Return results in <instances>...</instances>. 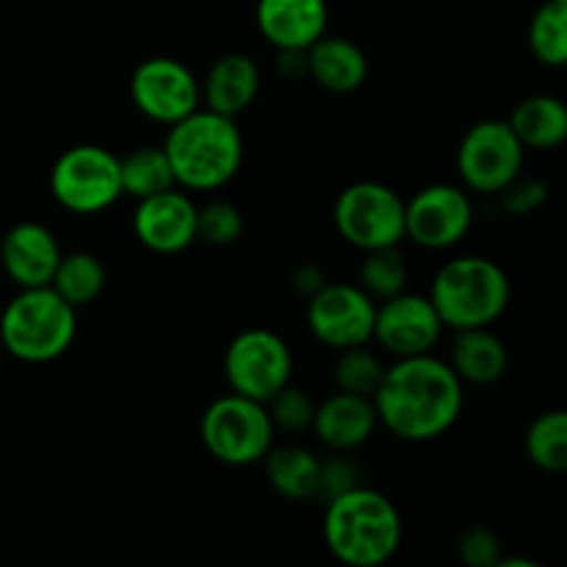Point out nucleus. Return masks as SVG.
<instances>
[{"label":"nucleus","mask_w":567,"mask_h":567,"mask_svg":"<svg viewBox=\"0 0 567 567\" xmlns=\"http://www.w3.org/2000/svg\"><path fill=\"white\" fill-rule=\"evenodd\" d=\"M377 421L404 443H430L457 424L465 404L460 377L430 354L396 358L371 396Z\"/></svg>","instance_id":"f257e3e1"},{"label":"nucleus","mask_w":567,"mask_h":567,"mask_svg":"<svg viewBox=\"0 0 567 567\" xmlns=\"http://www.w3.org/2000/svg\"><path fill=\"white\" fill-rule=\"evenodd\" d=\"M164 153L177 186L188 192H216L241 169L244 136L233 116L197 109L169 125Z\"/></svg>","instance_id":"f03ea898"},{"label":"nucleus","mask_w":567,"mask_h":567,"mask_svg":"<svg viewBox=\"0 0 567 567\" xmlns=\"http://www.w3.org/2000/svg\"><path fill=\"white\" fill-rule=\"evenodd\" d=\"M324 543L338 563L380 567L402 546V515L385 493L358 485L327 502Z\"/></svg>","instance_id":"7ed1b4c3"},{"label":"nucleus","mask_w":567,"mask_h":567,"mask_svg":"<svg viewBox=\"0 0 567 567\" xmlns=\"http://www.w3.org/2000/svg\"><path fill=\"white\" fill-rule=\"evenodd\" d=\"M513 299L509 277L496 260L480 255H463L437 269L430 288V302L435 305L443 327L468 330L491 327L504 316Z\"/></svg>","instance_id":"20e7f679"},{"label":"nucleus","mask_w":567,"mask_h":567,"mask_svg":"<svg viewBox=\"0 0 567 567\" xmlns=\"http://www.w3.org/2000/svg\"><path fill=\"white\" fill-rule=\"evenodd\" d=\"M78 310L53 286L20 288L0 313V349L22 363H50L72 347Z\"/></svg>","instance_id":"39448f33"},{"label":"nucleus","mask_w":567,"mask_h":567,"mask_svg":"<svg viewBox=\"0 0 567 567\" xmlns=\"http://www.w3.org/2000/svg\"><path fill=\"white\" fill-rule=\"evenodd\" d=\"M275 432L264 402L233 391L210 402L199 421V441L205 452L230 468L260 463L275 443Z\"/></svg>","instance_id":"423d86ee"},{"label":"nucleus","mask_w":567,"mask_h":567,"mask_svg":"<svg viewBox=\"0 0 567 567\" xmlns=\"http://www.w3.org/2000/svg\"><path fill=\"white\" fill-rule=\"evenodd\" d=\"M50 194L70 214H103L122 197L120 158L100 144L64 150L50 169Z\"/></svg>","instance_id":"0eeeda50"},{"label":"nucleus","mask_w":567,"mask_h":567,"mask_svg":"<svg viewBox=\"0 0 567 567\" xmlns=\"http://www.w3.org/2000/svg\"><path fill=\"white\" fill-rule=\"evenodd\" d=\"M332 221L338 236L360 252L399 247L404 238V199L385 183H352L338 194Z\"/></svg>","instance_id":"6e6552de"},{"label":"nucleus","mask_w":567,"mask_h":567,"mask_svg":"<svg viewBox=\"0 0 567 567\" xmlns=\"http://www.w3.org/2000/svg\"><path fill=\"white\" fill-rule=\"evenodd\" d=\"M293 358L288 343L277 332L255 327L238 332L225 352V380L233 393L269 402L280 388L291 382Z\"/></svg>","instance_id":"1a4fd4ad"},{"label":"nucleus","mask_w":567,"mask_h":567,"mask_svg":"<svg viewBox=\"0 0 567 567\" xmlns=\"http://www.w3.org/2000/svg\"><path fill=\"white\" fill-rule=\"evenodd\" d=\"M524 144L507 120H482L465 131L457 147V169L465 186L480 194H498L524 169Z\"/></svg>","instance_id":"9d476101"},{"label":"nucleus","mask_w":567,"mask_h":567,"mask_svg":"<svg viewBox=\"0 0 567 567\" xmlns=\"http://www.w3.org/2000/svg\"><path fill=\"white\" fill-rule=\"evenodd\" d=\"M474 225L468 192L452 183H432L404 203V238L421 249H452Z\"/></svg>","instance_id":"9b49d317"},{"label":"nucleus","mask_w":567,"mask_h":567,"mask_svg":"<svg viewBox=\"0 0 567 567\" xmlns=\"http://www.w3.org/2000/svg\"><path fill=\"white\" fill-rule=\"evenodd\" d=\"M377 302L360 286L324 282L308 299V327L324 347L341 349L365 347L374 336Z\"/></svg>","instance_id":"f8f14e48"},{"label":"nucleus","mask_w":567,"mask_h":567,"mask_svg":"<svg viewBox=\"0 0 567 567\" xmlns=\"http://www.w3.org/2000/svg\"><path fill=\"white\" fill-rule=\"evenodd\" d=\"M131 100L147 120L175 125L203 103L199 81L183 61L155 55L142 61L131 75Z\"/></svg>","instance_id":"ddd939ff"},{"label":"nucleus","mask_w":567,"mask_h":567,"mask_svg":"<svg viewBox=\"0 0 567 567\" xmlns=\"http://www.w3.org/2000/svg\"><path fill=\"white\" fill-rule=\"evenodd\" d=\"M443 330L446 327L430 297L402 291L377 305L371 341L380 343L393 358H415V354H430L432 347L441 341Z\"/></svg>","instance_id":"4468645a"},{"label":"nucleus","mask_w":567,"mask_h":567,"mask_svg":"<svg viewBox=\"0 0 567 567\" xmlns=\"http://www.w3.org/2000/svg\"><path fill=\"white\" fill-rule=\"evenodd\" d=\"M133 236L158 255H177L197 241V205L177 188L138 199Z\"/></svg>","instance_id":"2eb2a0df"},{"label":"nucleus","mask_w":567,"mask_h":567,"mask_svg":"<svg viewBox=\"0 0 567 567\" xmlns=\"http://www.w3.org/2000/svg\"><path fill=\"white\" fill-rule=\"evenodd\" d=\"M61 255L59 238L42 221H17L0 241V264L17 288L50 286Z\"/></svg>","instance_id":"dca6fc26"},{"label":"nucleus","mask_w":567,"mask_h":567,"mask_svg":"<svg viewBox=\"0 0 567 567\" xmlns=\"http://www.w3.org/2000/svg\"><path fill=\"white\" fill-rule=\"evenodd\" d=\"M260 33L277 50H308L327 33V0H258L255 9Z\"/></svg>","instance_id":"f3484780"},{"label":"nucleus","mask_w":567,"mask_h":567,"mask_svg":"<svg viewBox=\"0 0 567 567\" xmlns=\"http://www.w3.org/2000/svg\"><path fill=\"white\" fill-rule=\"evenodd\" d=\"M380 421H377L374 402L369 396H354V393H332L324 402L316 404L313 426L321 443L330 452H354L363 443L371 441Z\"/></svg>","instance_id":"a211bd4d"},{"label":"nucleus","mask_w":567,"mask_h":567,"mask_svg":"<svg viewBox=\"0 0 567 567\" xmlns=\"http://www.w3.org/2000/svg\"><path fill=\"white\" fill-rule=\"evenodd\" d=\"M205 109L236 120L255 103L260 92L258 61L247 53H225L210 64L208 75L199 83Z\"/></svg>","instance_id":"6ab92c4d"},{"label":"nucleus","mask_w":567,"mask_h":567,"mask_svg":"<svg viewBox=\"0 0 567 567\" xmlns=\"http://www.w3.org/2000/svg\"><path fill=\"white\" fill-rule=\"evenodd\" d=\"M308 75L332 94H352L369 78V59L354 42L343 37H321L305 50Z\"/></svg>","instance_id":"aec40b11"},{"label":"nucleus","mask_w":567,"mask_h":567,"mask_svg":"<svg viewBox=\"0 0 567 567\" xmlns=\"http://www.w3.org/2000/svg\"><path fill=\"white\" fill-rule=\"evenodd\" d=\"M452 349H449V365L460 382L471 385H493L507 374L509 354L502 338L491 327H468V330H454Z\"/></svg>","instance_id":"412c9836"},{"label":"nucleus","mask_w":567,"mask_h":567,"mask_svg":"<svg viewBox=\"0 0 567 567\" xmlns=\"http://www.w3.org/2000/svg\"><path fill=\"white\" fill-rule=\"evenodd\" d=\"M507 125L524 150H557L567 138V109L554 94H532L515 105Z\"/></svg>","instance_id":"4be33fe9"},{"label":"nucleus","mask_w":567,"mask_h":567,"mask_svg":"<svg viewBox=\"0 0 567 567\" xmlns=\"http://www.w3.org/2000/svg\"><path fill=\"white\" fill-rule=\"evenodd\" d=\"M266 468L271 491L280 493L288 502H313L319 493L321 460L305 446H275L260 460Z\"/></svg>","instance_id":"5701e85b"},{"label":"nucleus","mask_w":567,"mask_h":567,"mask_svg":"<svg viewBox=\"0 0 567 567\" xmlns=\"http://www.w3.org/2000/svg\"><path fill=\"white\" fill-rule=\"evenodd\" d=\"M50 286H53L55 293H59L61 299H66L75 310L86 308V305H92L105 288L103 260L92 252L61 255Z\"/></svg>","instance_id":"b1692460"},{"label":"nucleus","mask_w":567,"mask_h":567,"mask_svg":"<svg viewBox=\"0 0 567 567\" xmlns=\"http://www.w3.org/2000/svg\"><path fill=\"white\" fill-rule=\"evenodd\" d=\"M120 181L122 194L133 199L153 197L177 186L164 147H136L120 158Z\"/></svg>","instance_id":"393cba45"},{"label":"nucleus","mask_w":567,"mask_h":567,"mask_svg":"<svg viewBox=\"0 0 567 567\" xmlns=\"http://www.w3.org/2000/svg\"><path fill=\"white\" fill-rule=\"evenodd\" d=\"M526 454L532 463L548 474L567 468V415L565 410H548L532 421L526 432Z\"/></svg>","instance_id":"a878e982"},{"label":"nucleus","mask_w":567,"mask_h":567,"mask_svg":"<svg viewBox=\"0 0 567 567\" xmlns=\"http://www.w3.org/2000/svg\"><path fill=\"white\" fill-rule=\"evenodd\" d=\"M358 286L369 293L374 302L391 299L404 291L408 286V258L399 247L369 249L360 264Z\"/></svg>","instance_id":"bb28decb"},{"label":"nucleus","mask_w":567,"mask_h":567,"mask_svg":"<svg viewBox=\"0 0 567 567\" xmlns=\"http://www.w3.org/2000/svg\"><path fill=\"white\" fill-rule=\"evenodd\" d=\"M529 48L540 64L554 70L567 64V3L546 0L535 11L529 25Z\"/></svg>","instance_id":"cd10ccee"},{"label":"nucleus","mask_w":567,"mask_h":567,"mask_svg":"<svg viewBox=\"0 0 567 567\" xmlns=\"http://www.w3.org/2000/svg\"><path fill=\"white\" fill-rule=\"evenodd\" d=\"M382 374H385V365L365 347L341 349L336 365H332V380H336L338 391L354 393V396H374Z\"/></svg>","instance_id":"c85d7f7f"},{"label":"nucleus","mask_w":567,"mask_h":567,"mask_svg":"<svg viewBox=\"0 0 567 567\" xmlns=\"http://www.w3.org/2000/svg\"><path fill=\"white\" fill-rule=\"evenodd\" d=\"M244 236V216L227 199H210L197 208V241L208 247H230Z\"/></svg>","instance_id":"c756f323"},{"label":"nucleus","mask_w":567,"mask_h":567,"mask_svg":"<svg viewBox=\"0 0 567 567\" xmlns=\"http://www.w3.org/2000/svg\"><path fill=\"white\" fill-rule=\"evenodd\" d=\"M266 410H269V419L275 424V430L288 432V435H299V432H308L313 426L316 402L302 388L291 385V382L286 388H280L266 402Z\"/></svg>","instance_id":"7c9ffc66"},{"label":"nucleus","mask_w":567,"mask_h":567,"mask_svg":"<svg viewBox=\"0 0 567 567\" xmlns=\"http://www.w3.org/2000/svg\"><path fill=\"white\" fill-rule=\"evenodd\" d=\"M360 485V471L352 460L347 457V452H336L332 457L321 460L319 471V493L316 498L319 502H330V498L341 496V493L352 491V487Z\"/></svg>","instance_id":"2f4dec72"},{"label":"nucleus","mask_w":567,"mask_h":567,"mask_svg":"<svg viewBox=\"0 0 567 567\" xmlns=\"http://www.w3.org/2000/svg\"><path fill=\"white\" fill-rule=\"evenodd\" d=\"M457 557L468 567H496L502 559V540L485 526H471L460 535Z\"/></svg>","instance_id":"473e14b6"},{"label":"nucleus","mask_w":567,"mask_h":567,"mask_svg":"<svg viewBox=\"0 0 567 567\" xmlns=\"http://www.w3.org/2000/svg\"><path fill=\"white\" fill-rule=\"evenodd\" d=\"M502 194V205L513 216H529L548 203V186L537 177H515Z\"/></svg>","instance_id":"72a5a7b5"},{"label":"nucleus","mask_w":567,"mask_h":567,"mask_svg":"<svg viewBox=\"0 0 567 567\" xmlns=\"http://www.w3.org/2000/svg\"><path fill=\"white\" fill-rule=\"evenodd\" d=\"M324 282H327L324 271H321L319 266H313V264L297 266V269H293V275H291V288L299 293V297H305V299L313 297V293L319 291Z\"/></svg>","instance_id":"f704fd0d"},{"label":"nucleus","mask_w":567,"mask_h":567,"mask_svg":"<svg viewBox=\"0 0 567 567\" xmlns=\"http://www.w3.org/2000/svg\"><path fill=\"white\" fill-rule=\"evenodd\" d=\"M277 72H280L286 81H299L302 75H308V55L305 50H277Z\"/></svg>","instance_id":"c9c22d12"},{"label":"nucleus","mask_w":567,"mask_h":567,"mask_svg":"<svg viewBox=\"0 0 567 567\" xmlns=\"http://www.w3.org/2000/svg\"><path fill=\"white\" fill-rule=\"evenodd\" d=\"M554 3H567V0H554Z\"/></svg>","instance_id":"e433bc0d"}]
</instances>
